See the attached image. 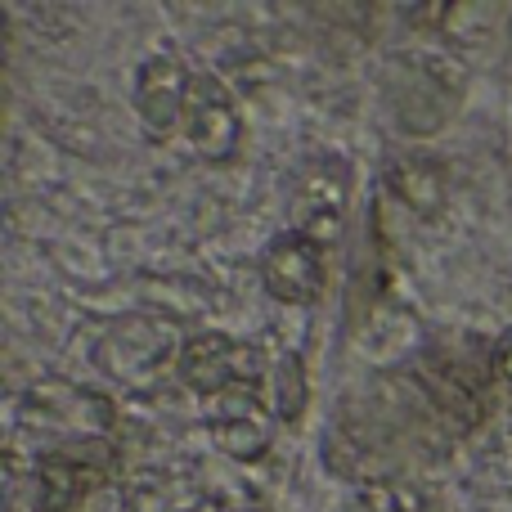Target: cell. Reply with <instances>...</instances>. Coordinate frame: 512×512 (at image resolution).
Segmentation results:
<instances>
[{"instance_id":"cell-4","label":"cell","mask_w":512,"mask_h":512,"mask_svg":"<svg viewBox=\"0 0 512 512\" xmlns=\"http://www.w3.org/2000/svg\"><path fill=\"white\" fill-rule=\"evenodd\" d=\"M185 140L189 149L198 153L212 167H225V162L239 158L243 149V117L234 95L225 90V81L216 77H194V90H189V108H185Z\"/></svg>"},{"instance_id":"cell-6","label":"cell","mask_w":512,"mask_h":512,"mask_svg":"<svg viewBox=\"0 0 512 512\" xmlns=\"http://www.w3.org/2000/svg\"><path fill=\"white\" fill-rule=\"evenodd\" d=\"M346 203H351V167L337 153H324L306 171L297 194V225L292 230L310 234L315 243H337L346 230Z\"/></svg>"},{"instance_id":"cell-7","label":"cell","mask_w":512,"mask_h":512,"mask_svg":"<svg viewBox=\"0 0 512 512\" xmlns=\"http://www.w3.org/2000/svg\"><path fill=\"white\" fill-rule=\"evenodd\" d=\"M203 423L212 441L239 463L265 459V450L274 445V418L256 400V391H230V396L203 400Z\"/></svg>"},{"instance_id":"cell-11","label":"cell","mask_w":512,"mask_h":512,"mask_svg":"<svg viewBox=\"0 0 512 512\" xmlns=\"http://www.w3.org/2000/svg\"><path fill=\"white\" fill-rule=\"evenodd\" d=\"M495 378L499 382H512V337L495 346Z\"/></svg>"},{"instance_id":"cell-1","label":"cell","mask_w":512,"mask_h":512,"mask_svg":"<svg viewBox=\"0 0 512 512\" xmlns=\"http://www.w3.org/2000/svg\"><path fill=\"white\" fill-rule=\"evenodd\" d=\"M113 472V441L41 445L32 454V512H77Z\"/></svg>"},{"instance_id":"cell-3","label":"cell","mask_w":512,"mask_h":512,"mask_svg":"<svg viewBox=\"0 0 512 512\" xmlns=\"http://www.w3.org/2000/svg\"><path fill=\"white\" fill-rule=\"evenodd\" d=\"M265 351L256 342H239L225 333H198L180 346L176 373L189 391H198L203 400L230 396V391H252L265 378Z\"/></svg>"},{"instance_id":"cell-10","label":"cell","mask_w":512,"mask_h":512,"mask_svg":"<svg viewBox=\"0 0 512 512\" xmlns=\"http://www.w3.org/2000/svg\"><path fill=\"white\" fill-rule=\"evenodd\" d=\"M274 378H279V382H274V387H279V418H283V423H297L301 409H306V373H301L297 355L279 360Z\"/></svg>"},{"instance_id":"cell-5","label":"cell","mask_w":512,"mask_h":512,"mask_svg":"<svg viewBox=\"0 0 512 512\" xmlns=\"http://www.w3.org/2000/svg\"><path fill=\"white\" fill-rule=\"evenodd\" d=\"M261 283L283 306H315L328 283L324 243H315L301 230H283L279 239L261 252Z\"/></svg>"},{"instance_id":"cell-9","label":"cell","mask_w":512,"mask_h":512,"mask_svg":"<svg viewBox=\"0 0 512 512\" xmlns=\"http://www.w3.org/2000/svg\"><path fill=\"white\" fill-rule=\"evenodd\" d=\"M391 189L400 194V203H409L418 216L441 212L445 203V171L432 158H405L391 167Z\"/></svg>"},{"instance_id":"cell-8","label":"cell","mask_w":512,"mask_h":512,"mask_svg":"<svg viewBox=\"0 0 512 512\" xmlns=\"http://www.w3.org/2000/svg\"><path fill=\"white\" fill-rule=\"evenodd\" d=\"M189 90L194 77L176 54H153L144 59V68L135 72V113L149 126L153 135H171L185 126V108H189Z\"/></svg>"},{"instance_id":"cell-2","label":"cell","mask_w":512,"mask_h":512,"mask_svg":"<svg viewBox=\"0 0 512 512\" xmlns=\"http://www.w3.org/2000/svg\"><path fill=\"white\" fill-rule=\"evenodd\" d=\"M113 400L72 382H36L18 405V432H54V445L72 441H108Z\"/></svg>"}]
</instances>
